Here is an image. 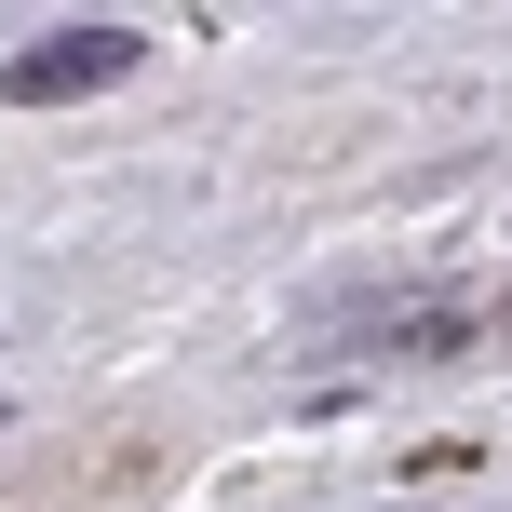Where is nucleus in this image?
<instances>
[{
	"instance_id": "nucleus-1",
	"label": "nucleus",
	"mask_w": 512,
	"mask_h": 512,
	"mask_svg": "<svg viewBox=\"0 0 512 512\" xmlns=\"http://www.w3.org/2000/svg\"><path fill=\"white\" fill-rule=\"evenodd\" d=\"M135 54H149L135 27H68V41H27L14 68H0V95H14V108H54V95H108V81L135 68Z\"/></svg>"
},
{
	"instance_id": "nucleus-2",
	"label": "nucleus",
	"mask_w": 512,
	"mask_h": 512,
	"mask_svg": "<svg viewBox=\"0 0 512 512\" xmlns=\"http://www.w3.org/2000/svg\"><path fill=\"white\" fill-rule=\"evenodd\" d=\"M459 337H472L459 310H432V324H391V364H459Z\"/></svg>"
}]
</instances>
